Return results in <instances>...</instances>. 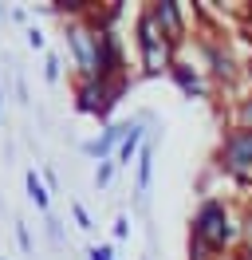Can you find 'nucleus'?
<instances>
[{
	"label": "nucleus",
	"mask_w": 252,
	"mask_h": 260,
	"mask_svg": "<svg viewBox=\"0 0 252 260\" xmlns=\"http://www.w3.org/2000/svg\"><path fill=\"white\" fill-rule=\"evenodd\" d=\"M240 241V217L217 193H205L189 221V260H220Z\"/></svg>",
	"instance_id": "f257e3e1"
},
{
	"label": "nucleus",
	"mask_w": 252,
	"mask_h": 260,
	"mask_svg": "<svg viewBox=\"0 0 252 260\" xmlns=\"http://www.w3.org/2000/svg\"><path fill=\"white\" fill-rule=\"evenodd\" d=\"M28 48H32V51H44V48H47V40H44V32H40V28H36V24H32V28H28Z\"/></svg>",
	"instance_id": "4be33fe9"
},
{
	"label": "nucleus",
	"mask_w": 252,
	"mask_h": 260,
	"mask_svg": "<svg viewBox=\"0 0 252 260\" xmlns=\"http://www.w3.org/2000/svg\"><path fill=\"white\" fill-rule=\"evenodd\" d=\"M134 44H138L142 75H150V79H158V75H170V67L181 59V55H177V48H173L170 40L158 32V24L150 20V12H146V8L134 16Z\"/></svg>",
	"instance_id": "f03ea898"
},
{
	"label": "nucleus",
	"mask_w": 252,
	"mask_h": 260,
	"mask_svg": "<svg viewBox=\"0 0 252 260\" xmlns=\"http://www.w3.org/2000/svg\"><path fill=\"white\" fill-rule=\"evenodd\" d=\"M126 237H130V217L118 213V217H114V241H126Z\"/></svg>",
	"instance_id": "412c9836"
},
{
	"label": "nucleus",
	"mask_w": 252,
	"mask_h": 260,
	"mask_svg": "<svg viewBox=\"0 0 252 260\" xmlns=\"http://www.w3.org/2000/svg\"><path fill=\"white\" fill-rule=\"evenodd\" d=\"M126 126H130V122H107L99 138L83 142L79 150H83L87 158H99V162H107V158H114V150L122 146V138H126Z\"/></svg>",
	"instance_id": "1a4fd4ad"
},
{
	"label": "nucleus",
	"mask_w": 252,
	"mask_h": 260,
	"mask_svg": "<svg viewBox=\"0 0 252 260\" xmlns=\"http://www.w3.org/2000/svg\"><path fill=\"white\" fill-rule=\"evenodd\" d=\"M142 146H146V114H142V118H134V122L126 126L122 146L114 150V166H130V162H138Z\"/></svg>",
	"instance_id": "9d476101"
},
{
	"label": "nucleus",
	"mask_w": 252,
	"mask_h": 260,
	"mask_svg": "<svg viewBox=\"0 0 252 260\" xmlns=\"http://www.w3.org/2000/svg\"><path fill=\"white\" fill-rule=\"evenodd\" d=\"M236 260H252V244H240V248H236Z\"/></svg>",
	"instance_id": "5701e85b"
},
{
	"label": "nucleus",
	"mask_w": 252,
	"mask_h": 260,
	"mask_svg": "<svg viewBox=\"0 0 252 260\" xmlns=\"http://www.w3.org/2000/svg\"><path fill=\"white\" fill-rule=\"evenodd\" d=\"M233 126L252 130V95H244V99H236V103H233Z\"/></svg>",
	"instance_id": "ddd939ff"
},
{
	"label": "nucleus",
	"mask_w": 252,
	"mask_h": 260,
	"mask_svg": "<svg viewBox=\"0 0 252 260\" xmlns=\"http://www.w3.org/2000/svg\"><path fill=\"white\" fill-rule=\"evenodd\" d=\"M244 16H248V20H252V4H248V12H244Z\"/></svg>",
	"instance_id": "393cba45"
},
{
	"label": "nucleus",
	"mask_w": 252,
	"mask_h": 260,
	"mask_svg": "<svg viewBox=\"0 0 252 260\" xmlns=\"http://www.w3.org/2000/svg\"><path fill=\"white\" fill-rule=\"evenodd\" d=\"M87 260H114V244H91Z\"/></svg>",
	"instance_id": "f3484780"
},
{
	"label": "nucleus",
	"mask_w": 252,
	"mask_h": 260,
	"mask_svg": "<svg viewBox=\"0 0 252 260\" xmlns=\"http://www.w3.org/2000/svg\"><path fill=\"white\" fill-rule=\"evenodd\" d=\"M197 48H201V63H205L209 83H217V87H233V83L244 75V63L233 55V48H229L220 36H201Z\"/></svg>",
	"instance_id": "39448f33"
},
{
	"label": "nucleus",
	"mask_w": 252,
	"mask_h": 260,
	"mask_svg": "<svg viewBox=\"0 0 252 260\" xmlns=\"http://www.w3.org/2000/svg\"><path fill=\"white\" fill-rule=\"evenodd\" d=\"M146 12H150V20L158 24V32H162V36L173 44V48L181 51V44H185V32H189L185 8H181L177 0H150V4H146Z\"/></svg>",
	"instance_id": "0eeeda50"
},
{
	"label": "nucleus",
	"mask_w": 252,
	"mask_h": 260,
	"mask_svg": "<svg viewBox=\"0 0 252 260\" xmlns=\"http://www.w3.org/2000/svg\"><path fill=\"white\" fill-rule=\"evenodd\" d=\"M217 170H225L236 185H248L252 181V130H225L217 146Z\"/></svg>",
	"instance_id": "20e7f679"
},
{
	"label": "nucleus",
	"mask_w": 252,
	"mask_h": 260,
	"mask_svg": "<svg viewBox=\"0 0 252 260\" xmlns=\"http://www.w3.org/2000/svg\"><path fill=\"white\" fill-rule=\"evenodd\" d=\"M0 103H4V87H0Z\"/></svg>",
	"instance_id": "a878e982"
},
{
	"label": "nucleus",
	"mask_w": 252,
	"mask_h": 260,
	"mask_svg": "<svg viewBox=\"0 0 252 260\" xmlns=\"http://www.w3.org/2000/svg\"><path fill=\"white\" fill-rule=\"evenodd\" d=\"M67 51L75 59V71L79 79H94V51H99V32H94L87 20H67Z\"/></svg>",
	"instance_id": "423d86ee"
},
{
	"label": "nucleus",
	"mask_w": 252,
	"mask_h": 260,
	"mask_svg": "<svg viewBox=\"0 0 252 260\" xmlns=\"http://www.w3.org/2000/svg\"><path fill=\"white\" fill-rule=\"evenodd\" d=\"M170 79L185 99H209V79L201 75V67H193L189 59H177L170 67Z\"/></svg>",
	"instance_id": "6e6552de"
},
{
	"label": "nucleus",
	"mask_w": 252,
	"mask_h": 260,
	"mask_svg": "<svg viewBox=\"0 0 252 260\" xmlns=\"http://www.w3.org/2000/svg\"><path fill=\"white\" fill-rule=\"evenodd\" d=\"M0 12H4V4H0Z\"/></svg>",
	"instance_id": "bb28decb"
},
{
	"label": "nucleus",
	"mask_w": 252,
	"mask_h": 260,
	"mask_svg": "<svg viewBox=\"0 0 252 260\" xmlns=\"http://www.w3.org/2000/svg\"><path fill=\"white\" fill-rule=\"evenodd\" d=\"M244 79L252 83V59H248V63H244Z\"/></svg>",
	"instance_id": "b1692460"
},
{
	"label": "nucleus",
	"mask_w": 252,
	"mask_h": 260,
	"mask_svg": "<svg viewBox=\"0 0 252 260\" xmlns=\"http://www.w3.org/2000/svg\"><path fill=\"white\" fill-rule=\"evenodd\" d=\"M240 244H252V205L240 213Z\"/></svg>",
	"instance_id": "a211bd4d"
},
{
	"label": "nucleus",
	"mask_w": 252,
	"mask_h": 260,
	"mask_svg": "<svg viewBox=\"0 0 252 260\" xmlns=\"http://www.w3.org/2000/svg\"><path fill=\"white\" fill-rule=\"evenodd\" d=\"M114 158H107V162H99V170H94V189H110V181H114Z\"/></svg>",
	"instance_id": "4468645a"
},
{
	"label": "nucleus",
	"mask_w": 252,
	"mask_h": 260,
	"mask_svg": "<svg viewBox=\"0 0 252 260\" xmlns=\"http://www.w3.org/2000/svg\"><path fill=\"white\" fill-rule=\"evenodd\" d=\"M130 79H114V83H103V79H75L71 95H75V111L79 114H91L99 122H110L114 107L122 103Z\"/></svg>",
	"instance_id": "7ed1b4c3"
},
{
	"label": "nucleus",
	"mask_w": 252,
	"mask_h": 260,
	"mask_svg": "<svg viewBox=\"0 0 252 260\" xmlns=\"http://www.w3.org/2000/svg\"><path fill=\"white\" fill-rule=\"evenodd\" d=\"M44 225H47V241H51V244H63V225L55 221V217H51V213H47Z\"/></svg>",
	"instance_id": "aec40b11"
},
{
	"label": "nucleus",
	"mask_w": 252,
	"mask_h": 260,
	"mask_svg": "<svg viewBox=\"0 0 252 260\" xmlns=\"http://www.w3.org/2000/svg\"><path fill=\"white\" fill-rule=\"evenodd\" d=\"M16 241H20V248H24V252H36V248H32V233H28V225H24V221H16Z\"/></svg>",
	"instance_id": "6ab92c4d"
},
{
	"label": "nucleus",
	"mask_w": 252,
	"mask_h": 260,
	"mask_svg": "<svg viewBox=\"0 0 252 260\" xmlns=\"http://www.w3.org/2000/svg\"><path fill=\"white\" fill-rule=\"evenodd\" d=\"M138 178H134V197H138V205H146V193H150V181H154V142H146L138 154Z\"/></svg>",
	"instance_id": "9b49d317"
},
{
	"label": "nucleus",
	"mask_w": 252,
	"mask_h": 260,
	"mask_svg": "<svg viewBox=\"0 0 252 260\" xmlns=\"http://www.w3.org/2000/svg\"><path fill=\"white\" fill-rule=\"evenodd\" d=\"M24 185H28V201H32V205H36L40 213H47V209H51V193H47L44 178H40L36 170H28V174H24Z\"/></svg>",
	"instance_id": "f8f14e48"
},
{
	"label": "nucleus",
	"mask_w": 252,
	"mask_h": 260,
	"mask_svg": "<svg viewBox=\"0 0 252 260\" xmlns=\"http://www.w3.org/2000/svg\"><path fill=\"white\" fill-rule=\"evenodd\" d=\"M44 79H47V83H59V79H63V59H59V51H47V59H44Z\"/></svg>",
	"instance_id": "2eb2a0df"
},
{
	"label": "nucleus",
	"mask_w": 252,
	"mask_h": 260,
	"mask_svg": "<svg viewBox=\"0 0 252 260\" xmlns=\"http://www.w3.org/2000/svg\"><path fill=\"white\" fill-rule=\"evenodd\" d=\"M71 217H75V225L79 229H83V233H91V213H87V209H83V205H79V201H71Z\"/></svg>",
	"instance_id": "dca6fc26"
}]
</instances>
